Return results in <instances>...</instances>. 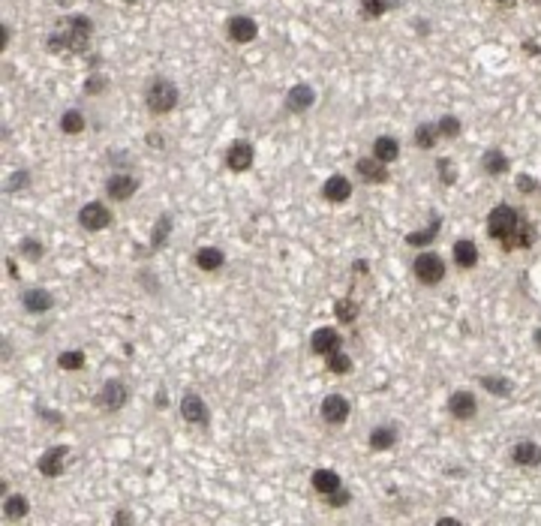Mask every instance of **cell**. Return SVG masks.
<instances>
[{"label": "cell", "mask_w": 541, "mask_h": 526, "mask_svg": "<svg viewBox=\"0 0 541 526\" xmlns=\"http://www.w3.org/2000/svg\"><path fill=\"white\" fill-rule=\"evenodd\" d=\"M487 235L502 241L505 250H529L535 244V226L523 217V210L512 205H496L487 214Z\"/></svg>", "instance_id": "1"}, {"label": "cell", "mask_w": 541, "mask_h": 526, "mask_svg": "<svg viewBox=\"0 0 541 526\" xmlns=\"http://www.w3.org/2000/svg\"><path fill=\"white\" fill-rule=\"evenodd\" d=\"M91 34H93V21L88 15H69L67 18V27L58 30V34L48 36V51H88V42H91Z\"/></svg>", "instance_id": "2"}, {"label": "cell", "mask_w": 541, "mask_h": 526, "mask_svg": "<svg viewBox=\"0 0 541 526\" xmlns=\"http://www.w3.org/2000/svg\"><path fill=\"white\" fill-rule=\"evenodd\" d=\"M178 97L180 93L168 79H151V84L145 90V102L151 109V114H168L178 105Z\"/></svg>", "instance_id": "3"}, {"label": "cell", "mask_w": 541, "mask_h": 526, "mask_svg": "<svg viewBox=\"0 0 541 526\" xmlns=\"http://www.w3.org/2000/svg\"><path fill=\"white\" fill-rule=\"evenodd\" d=\"M412 271H415V277L424 283V286H439L445 280V262H442V256H436V252H421V256L412 262Z\"/></svg>", "instance_id": "4"}, {"label": "cell", "mask_w": 541, "mask_h": 526, "mask_svg": "<svg viewBox=\"0 0 541 526\" xmlns=\"http://www.w3.org/2000/svg\"><path fill=\"white\" fill-rule=\"evenodd\" d=\"M126 397L130 394H126V385L121 379H109V382H102L100 394H97V406L105 409V412H118V409H123Z\"/></svg>", "instance_id": "5"}, {"label": "cell", "mask_w": 541, "mask_h": 526, "mask_svg": "<svg viewBox=\"0 0 541 526\" xmlns=\"http://www.w3.org/2000/svg\"><path fill=\"white\" fill-rule=\"evenodd\" d=\"M109 223H112V210L102 202H88L79 210V226L88 231H102V229H109Z\"/></svg>", "instance_id": "6"}, {"label": "cell", "mask_w": 541, "mask_h": 526, "mask_svg": "<svg viewBox=\"0 0 541 526\" xmlns=\"http://www.w3.org/2000/svg\"><path fill=\"white\" fill-rule=\"evenodd\" d=\"M445 409H448V415L457 418V421H472L479 415V400H475L472 391H451Z\"/></svg>", "instance_id": "7"}, {"label": "cell", "mask_w": 541, "mask_h": 526, "mask_svg": "<svg viewBox=\"0 0 541 526\" xmlns=\"http://www.w3.org/2000/svg\"><path fill=\"white\" fill-rule=\"evenodd\" d=\"M349 400L343 397V394H328L325 400H322V406H319V415H322V421L325 424H343V421L349 418Z\"/></svg>", "instance_id": "8"}, {"label": "cell", "mask_w": 541, "mask_h": 526, "mask_svg": "<svg viewBox=\"0 0 541 526\" xmlns=\"http://www.w3.org/2000/svg\"><path fill=\"white\" fill-rule=\"evenodd\" d=\"M226 34L232 42H238V46H243V42H253L259 34V25L253 21L250 15H232L226 21Z\"/></svg>", "instance_id": "9"}, {"label": "cell", "mask_w": 541, "mask_h": 526, "mask_svg": "<svg viewBox=\"0 0 541 526\" xmlns=\"http://www.w3.org/2000/svg\"><path fill=\"white\" fill-rule=\"evenodd\" d=\"M340 346H343V337H340V331H337V328H319V331H313V337H310V349L316 355H322V358L340 352Z\"/></svg>", "instance_id": "10"}, {"label": "cell", "mask_w": 541, "mask_h": 526, "mask_svg": "<svg viewBox=\"0 0 541 526\" xmlns=\"http://www.w3.org/2000/svg\"><path fill=\"white\" fill-rule=\"evenodd\" d=\"M67 454H69V448L67 445H55V448H48L46 454L39 457V472L46 478H60V472H63V466H67Z\"/></svg>", "instance_id": "11"}, {"label": "cell", "mask_w": 541, "mask_h": 526, "mask_svg": "<svg viewBox=\"0 0 541 526\" xmlns=\"http://www.w3.org/2000/svg\"><path fill=\"white\" fill-rule=\"evenodd\" d=\"M180 418L189 421V424H208V406H205V400H201L199 394H184L180 397Z\"/></svg>", "instance_id": "12"}, {"label": "cell", "mask_w": 541, "mask_h": 526, "mask_svg": "<svg viewBox=\"0 0 541 526\" xmlns=\"http://www.w3.org/2000/svg\"><path fill=\"white\" fill-rule=\"evenodd\" d=\"M135 189H139V181H135L133 175H112L109 181H105V193H109V198H114V202H126L130 196H135Z\"/></svg>", "instance_id": "13"}, {"label": "cell", "mask_w": 541, "mask_h": 526, "mask_svg": "<svg viewBox=\"0 0 541 526\" xmlns=\"http://www.w3.org/2000/svg\"><path fill=\"white\" fill-rule=\"evenodd\" d=\"M226 166L232 168V172H247V168L253 166V144L250 142H232L229 144V151H226Z\"/></svg>", "instance_id": "14"}, {"label": "cell", "mask_w": 541, "mask_h": 526, "mask_svg": "<svg viewBox=\"0 0 541 526\" xmlns=\"http://www.w3.org/2000/svg\"><path fill=\"white\" fill-rule=\"evenodd\" d=\"M313 102H316V90L310 84H295V88L286 93V112H292V114L313 109Z\"/></svg>", "instance_id": "15"}, {"label": "cell", "mask_w": 541, "mask_h": 526, "mask_svg": "<svg viewBox=\"0 0 541 526\" xmlns=\"http://www.w3.org/2000/svg\"><path fill=\"white\" fill-rule=\"evenodd\" d=\"M355 172L364 177L367 184H385L388 181V168H385V163L382 160H376V156H361V160L355 163Z\"/></svg>", "instance_id": "16"}, {"label": "cell", "mask_w": 541, "mask_h": 526, "mask_svg": "<svg viewBox=\"0 0 541 526\" xmlns=\"http://www.w3.org/2000/svg\"><path fill=\"white\" fill-rule=\"evenodd\" d=\"M322 196L328 198V202H334V205L349 202V196H352V184H349L346 175H331L322 184Z\"/></svg>", "instance_id": "17"}, {"label": "cell", "mask_w": 541, "mask_h": 526, "mask_svg": "<svg viewBox=\"0 0 541 526\" xmlns=\"http://www.w3.org/2000/svg\"><path fill=\"white\" fill-rule=\"evenodd\" d=\"M21 307H25L27 313H48L51 307H55V295H51L48 289H27L25 295H21Z\"/></svg>", "instance_id": "18"}, {"label": "cell", "mask_w": 541, "mask_h": 526, "mask_svg": "<svg viewBox=\"0 0 541 526\" xmlns=\"http://www.w3.org/2000/svg\"><path fill=\"white\" fill-rule=\"evenodd\" d=\"M451 256H454V265L475 268V265H479V244H475L472 238H460V241H454Z\"/></svg>", "instance_id": "19"}, {"label": "cell", "mask_w": 541, "mask_h": 526, "mask_svg": "<svg viewBox=\"0 0 541 526\" xmlns=\"http://www.w3.org/2000/svg\"><path fill=\"white\" fill-rule=\"evenodd\" d=\"M512 460L517 463V466H538L541 463V445L533 442V439L517 442V445L512 448Z\"/></svg>", "instance_id": "20"}, {"label": "cell", "mask_w": 541, "mask_h": 526, "mask_svg": "<svg viewBox=\"0 0 541 526\" xmlns=\"http://www.w3.org/2000/svg\"><path fill=\"white\" fill-rule=\"evenodd\" d=\"M310 484H313L316 493H322V497L334 493L337 487H343V481H340V476H337L334 469H316L313 476H310Z\"/></svg>", "instance_id": "21"}, {"label": "cell", "mask_w": 541, "mask_h": 526, "mask_svg": "<svg viewBox=\"0 0 541 526\" xmlns=\"http://www.w3.org/2000/svg\"><path fill=\"white\" fill-rule=\"evenodd\" d=\"M370 448L373 451H391L397 445V427H388V424H382V427H373L370 430Z\"/></svg>", "instance_id": "22"}, {"label": "cell", "mask_w": 541, "mask_h": 526, "mask_svg": "<svg viewBox=\"0 0 541 526\" xmlns=\"http://www.w3.org/2000/svg\"><path fill=\"white\" fill-rule=\"evenodd\" d=\"M226 265V252L217 250V247H201L196 252V268L199 271H220Z\"/></svg>", "instance_id": "23"}, {"label": "cell", "mask_w": 541, "mask_h": 526, "mask_svg": "<svg viewBox=\"0 0 541 526\" xmlns=\"http://www.w3.org/2000/svg\"><path fill=\"white\" fill-rule=\"evenodd\" d=\"M481 168H484L487 175H496V177H500V175H505L512 166H508V156H505L502 151L490 147V151H484V154H481Z\"/></svg>", "instance_id": "24"}, {"label": "cell", "mask_w": 541, "mask_h": 526, "mask_svg": "<svg viewBox=\"0 0 541 526\" xmlns=\"http://www.w3.org/2000/svg\"><path fill=\"white\" fill-rule=\"evenodd\" d=\"M439 229H442V217H436V214H433V217H430V226H427V229L409 231V235H406V244H409V247H424V244H430V241L439 235Z\"/></svg>", "instance_id": "25"}, {"label": "cell", "mask_w": 541, "mask_h": 526, "mask_svg": "<svg viewBox=\"0 0 541 526\" xmlns=\"http://www.w3.org/2000/svg\"><path fill=\"white\" fill-rule=\"evenodd\" d=\"M373 156L382 160V163H394L400 156V142L391 139V135H379V139L373 142Z\"/></svg>", "instance_id": "26"}, {"label": "cell", "mask_w": 541, "mask_h": 526, "mask_svg": "<svg viewBox=\"0 0 541 526\" xmlns=\"http://www.w3.org/2000/svg\"><path fill=\"white\" fill-rule=\"evenodd\" d=\"M484 391H490L496 397H508L512 394V379H505V376H481L479 379Z\"/></svg>", "instance_id": "27"}, {"label": "cell", "mask_w": 541, "mask_h": 526, "mask_svg": "<svg viewBox=\"0 0 541 526\" xmlns=\"http://www.w3.org/2000/svg\"><path fill=\"white\" fill-rule=\"evenodd\" d=\"M60 130L67 133V135H79V133H84V114H81V112H76V109L63 112V118H60Z\"/></svg>", "instance_id": "28"}, {"label": "cell", "mask_w": 541, "mask_h": 526, "mask_svg": "<svg viewBox=\"0 0 541 526\" xmlns=\"http://www.w3.org/2000/svg\"><path fill=\"white\" fill-rule=\"evenodd\" d=\"M436 135H439V130L433 123H421L415 130V144L421 151H430V147H436Z\"/></svg>", "instance_id": "29"}, {"label": "cell", "mask_w": 541, "mask_h": 526, "mask_svg": "<svg viewBox=\"0 0 541 526\" xmlns=\"http://www.w3.org/2000/svg\"><path fill=\"white\" fill-rule=\"evenodd\" d=\"M84 361H88V358H84L81 349H69V352H60V355H58L60 370H81Z\"/></svg>", "instance_id": "30"}, {"label": "cell", "mask_w": 541, "mask_h": 526, "mask_svg": "<svg viewBox=\"0 0 541 526\" xmlns=\"http://www.w3.org/2000/svg\"><path fill=\"white\" fill-rule=\"evenodd\" d=\"M4 511H6V518H13V520H18V518H25V514L30 511V505H27V499L25 497H6V502H4Z\"/></svg>", "instance_id": "31"}, {"label": "cell", "mask_w": 541, "mask_h": 526, "mask_svg": "<svg viewBox=\"0 0 541 526\" xmlns=\"http://www.w3.org/2000/svg\"><path fill=\"white\" fill-rule=\"evenodd\" d=\"M325 364H328V370L337 373V376H346L349 370H352V358L343 355V352H334V355H328L325 358Z\"/></svg>", "instance_id": "32"}, {"label": "cell", "mask_w": 541, "mask_h": 526, "mask_svg": "<svg viewBox=\"0 0 541 526\" xmlns=\"http://www.w3.org/2000/svg\"><path fill=\"white\" fill-rule=\"evenodd\" d=\"M168 231H172V217H168V214H163L160 220H156V226H154V235H151V247H154V250L166 244Z\"/></svg>", "instance_id": "33"}, {"label": "cell", "mask_w": 541, "mask_h": 526, "mask_svg": "<svg viewBox=\"0 0 541 526\" xmlns=\"http://www.w3.org/2000/svg\"><path fill=\"white\" fill-rule=\"evenodd\" d=\"M436 130H439V135H445V139H457L463 126H460V121L454 118V114H442L439 123H436Z\"/></svg>", "instance_id": "34"}, {"label": "cell", "mask_w": 541, "mask_h": 526, "mask_svg": "<svg viewBox=\"0 0 541 526\" xmlns=\"http://www.w3.org/2000/svg\"><path fill=\"white\" fill-rule=\"evenodd\" d=\"M334 313H337V319H340V322H355L358 319V304L343 298V301L334 304Z\"/></svg>", "instance_id": "35"}, {"label": "cell", "mask_w": 541, "mask_h": 526, "mask_svg": "<svg viewBox=\"0 0 541 526\" xmlns=\"http://www.w3.org/2000/svg\"><path fill=\"white\" fill-rule=\"evenodd\" d=\"M391 9L388 0H361V13L370 15V18H379V15H385Z\"/></svg>", "instance_id": "36"}, {"label": "cell", "mask_w": 541, "mask_h": 526, "mask_svg": "<svg viewBox=\"0 0 541 526\" xmlns=\"http://www.w3.org/2000/svg\"><path fill=\"white\" fill-rule=\"evenodd\" d=\"M18 250H21V256L30 259V262H39V259H42V244H39V241H34V238H25Z\"/></svg>", "instance_id": "37"}, {"label": "cell", "mask_w": 541, "mask_h": 526, "mask_svg": "<svg viewBox=\"0 0 541 526\" xmlns=\"http://www.w3.org/2000/svg\"><path fill=\"white\" fill-rule=\"evenodd\" d=\"M27 184H30V172H27V168H21V172H15L6 181V189H9V193H18V189H25Z\"/></svg>", "instance_id": "38"}, {"label": "cell", "mask_w": 541, "mask_h": 526, "mask_svg": "<svg viewBox=\"0 0 541 526\" xmlns=\"http://www.w3.org/2000/svg\"><path fill=\"white\" fill-rule=\"evenodd\" d=\"M436 168H439V181L442 184H454V181H457V172H454L451 160H436Z\"/></svg>", "instance_id": "39"}, {"label": "cell", "mask_w": 541, "mask_h": 526, "mask_svg": "<svg viewBox=\"0 0 541 526\" xmlns=\"http://www.w3.org/2000/svg\"><path fill=\"white\" fill-rule=\"evenodd\" d=\"M349 499H352V497H349L346 487H337L334 493H328V497H325V502L331 505V508H343V505H349Z\"/></svg>", "instance_id": "40"}, {"label": "cell", "mask_w": 541, "mask_h": 526, "mask_svg": "<svg viewBox=\"0 0 541 526\" xmlns=\"http://www.w3.org/2000/svg\"><path fill=\"white\" fill-rule=\"evenodd\" d=\"M538 181L533 175H517V189H521V193H538Z\"/></svg>", "instance_id": "41"}, {"label": "cell", "mask_w": 541, "mask_h": 526, "mask_svg": "<svg viewBox=\"0 0 541 526\" xmlns=\"http://www.w3.org/2000/svg\"><path fill=\"white\" fill-rule=\"evenodd\" d=\"M102 88H109V81H105L102 76H93L88 84H84V90H88V93H97V90H102Z\"/></svg>", "instance_id": "42"}, {"label": "cell", "mask_w": 541, "mask_h": 526, "mask_svg": "<svg viewBox=\"0 0 541 526\" xmlns=\"http://www.w3.org/2000/svg\"><path fill=\"white\" fill-rule=\"evenodd\" d=\"M130 520H133L130 511H118V518H114V523H130Z\"/></svg>", "instance_id": "43"}, {"label": "cell", "mask_w": 541, "mask_h": 526, "mask_svg": "<svg viewBox=\"0 0 541 526\" xmlns=\"http://www.w3.org/2000/svg\"><path fill=\"white\" fill-rule=\"evenodd\" d=\"M535 346H538V349H541V328L535 331Z\"/></svg>", "instance_id": "44"}, {"label": "cell", "mask_w": 541, "mask_h": 526, "mask_svg": "<svg viewBox=\"0 0 541 526\" xmlns=\"http://www.w3.org/2000/svg\"><path fill=\"white\" fill-rule=\"evenodd\" d=\"M123 4H139V0H123Z\"/></svg>", "instance_id": "45"}, {"label": "cell", "mask_w": 541, "mask_h": 526, "mask_svg": "<svg viewBox=\"0 0 541 526\" xmlns=\"http://www.w3.org/2000/svg\"><path fill=\"white\" fill-rule=\"evenodd\" d=\"M496 4H512V0H496Z\"/></svg>", "instance_id": "46"}, {"label": "cell", "mask_w": 541, "mask_h": 526, "mask_svg": "<svg viewBox=\"0 0 541 526\" xmlns=\"http://www.w3.org/2000/svg\"><path fill=\"white\" fill-rule=\"evenodd\" d=\"M535 4H538V6H541V0H535Z\"/></svg>", "instance_id": "47"}, {"label": "cell", "mask_w": 541, "mask_h": 526, "mask_svg": "<svg viewBox=\"0 0 541 526\" xmlns=\"http://www.w3.org/2000/svg\"><path fill=\"white\" fill-rule=\"evenodd\" d=\"M538 193H541V187H538Z\"/></svg>", "instance_id": "48"}]
</instances>
